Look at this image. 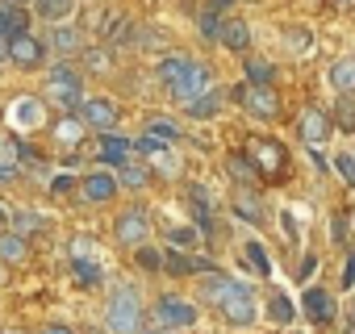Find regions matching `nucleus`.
Wrapping results in <instances>:
<instances>
[{"label": "nucleus", "instance_id": "obj_42", "mask_svg": "<svg viewBox=\"0 0 355 334\" xmlns=\"http://www.w3.org/2000/svg\"><path fill=\"white\" fill-rule=\"evenodd\" d=\"M84 67L88 71H105L109 67V55L105 51H84Z\"/></svg>", "mask_w": 355, "mask_h": 334}, {"label": "nucleus", "instance_id": "obj_1", "mask_svg": "<svg viewBox=\"0 0 355 334\" xmlns=\"http://www.w3.org/2000/svg\"><path fill=\"white\" fill-rule=\"evenodd\" d=\"M105 326L109 334H142V301H138V288L134 284H117L113 297H109V309H105Z\"/></svg>", "mask_w": 355, "mask_h": 334}, {"label": "nucleus", "instance_id": "obj_19", "mask_svg": "<svg viewBox=\"0 0 355 334\" xmlns=\"http://www.w3.org/2000/svg\"><path fill=\"white\" fill-rule=\"evenodd\" d=\"M26 26H30L26 9H17V5H0V34H5V42L17 38V34H30Z\"/></svg>", "mask_w": 355, "mask_h": 334}, {"label": "nucleus", "instance_id": "obj_48", "mask_svg": "<svg viewBox=\"0 0 355 334\" xmlns=\"http://www.w3.org/2000/svg\"><path fill=\"white\" fill-rule=\"evenodd\" d=\"M334 5H355V0H334Z\"/></svg>", "mask_w": 355, "mask_h": 334}, {"label": "nucleus", "instance_id": "obj_27", "mask_svg": "<svg viewBox=\"0 0 355 334\" xmlns=\"http://www.w3.org/2000/svg\"><path fill=\"white\" fill-rule=\"evenodd\" d=\"M0 259H9V263H21L26 259V238L21 234H0Z\"/></svg>", "mask_w": 355, "mask_h": 334}, {"label": "nucleus", "instance_id": "obj_2", "mask_svg": "<svg viewBox=\"0 0 355 334\" xmlns=\"http://www.w3.org/2000/svg\"><path fill=\"white\" fill-rule=\"evenodd\" d=\"M46 96H51L55 105H63V109H80V100H84L80 71H71V63L51 67V76H46Z\"/></svg>", "mask_w": 355, "mask_h": 334}, {"label": "nucleus", "instance_id": "obj_14", "mask_svg": "<svg viewBox=\"0 0 355 334\" xmlns=\"http://www.w3.org/2000/svg\"><path fill=\"white\" fill-rule=\"evenodd\" d=\"M234 288H239V280L226 276V272H205L201 276V301H209V305H222Z\"/></svg>", "mask_w": 355, "mask_h": 334}, {"label": "nucleus", "instance_id": "obj_17", "mask_svg": "<svg viewBox=\"0 0 355 334\" xmlns=\"http://www.w3.org/2000/svg\"><path fill=\"white\" fill-rule=\"evenodd\" d=\"M326 76H330V88H334L338 96H351V92H355V55H347V59H334Z\"/></svg>", "mask_w": 355, "mask_h": 334}, {"label": "nucleus", "instance_id": "obj_32", "mask_svg": "<svg viewBox=\"0 0 355 334\" xmlns=\"http://www.w3.org/2000/svg\"><path fill=\"white\" fill-rule=\"evenodd\" d=\"M134 263H138L142 272H163V255H159L155 247H146V243L134 247Z\"/></svg>", "mask_w": 355, "mask_h": 334}, {"label": "nucleus", "instance_id": "obj_28", "mask_svg": "<svg viewBox=\"0 0 355 334\" xmlns=\"http://www.w3.org/2000/svg\"><path fill=\"white\" fill-rule=\"evenodd\" d=\"M55 138H59L63 146H76V142L84 138V121H80V117H63V121L55 125Z\"/></svg>", "mask_w": 355, "mask_h": 334}, {"label": "nucleus", "instance_id": "obj_8", "mask_svg": "<svg viewBox=\"0 0 355 334\" xmlns=\"http://www.w3.org/2000/svg\"><path fill=\"white\" fill-rule=\"evenodd\" d=\"M80 121L92 125V130H101V134H113V125H117V105L105 100V96H84V100H80Z\"/></svg>", "mask_w": 355, "mask_h": 334}, {"label": "nucleus", "instance_id": "obj_46", "mask_svg": "<svg viewBox=\"0 0 355 334\" xmlns=\"http://www.w3.org/2000/svg\"><path fill=\"white\" fill-rule=\"evenodd\" d=\"M226 5H234V0H214V9H226Z\"/></svg>", "mask_w": 355, "mask_h": 334}, {"label": "nucleus", "instance_id": "obj_43", "mask_svg": "<svg viewBox=\"0 0 355 334\" xmlns=\"http://www.w3.org/2000/svg\"><path fill=\"white\" fill-rule=\"evenodd\" d=\"M51 193H55V197H71V193H76V180H71V176H55V180H51Z\"/></svg>", "mask_w": 355, "mask_h": 334}, {"label": "nucleus", "instance_id": "obj_39", "mask_svg": "<svg viewBox=\"0 0 355 334\" xmlns=\"http://www.w3.org/2000/svg\"><path fill=\"white\" fill-rule=\"evenodd\" d=\"M34 230H46V218H38V213H17L13 234H34Z\"/></svg>", "mask_w": 355, "mask_h": 334}, {"label": "nucleus", "instance_id": "obj_52", "mask_svg": "<svg viewBox=\"0 0 355 334\" xmlns=\"http://www.w3.org/2000/svg\"><path fill=\"white\" fill-rule=\"evenodd\" d=\"M351 267H355V259H351Z\"/></svg>", "mask_w": 355, "mask_h": 334}, {"label": "nucleus", "instance_id": "obj_50", "mask_svg": "<svg viewBox=\"0 0 355 334\" xmlns=\"http://www.w3.org/2000/svg\"><path fill=\"white\" fill-rule=\"evenodd\" d=\"M0 218H5V209H0Z\"/></svg>", "mask_w": 355, "mask_h": 334}, {"label": "nucleus", "instance_id": "obj_23", "mask_svg": "<svg viewBox=\"0 0 355 334\" xmlns=\"http://www.w3.org/2000/svg\"><path fill=\"white\" fill-rule=\"evenodd\" d=\"M71 272L84 280V284H101L105 280V272H101V263L96 259H88L84 251H71Z\"/></svg>", "mask_w": 355, "mask_h": 334}, {"label": "nucleus", "instance_id": "obj_6", "mask_svg": "<svg viewBox=\"0 0 355 334\" xmlns=\"http://www.w3.org/2000/svg\"><path fill=\"white\" fill-rule=\"evenodd\" d=\"M209 88H214V71H209V63H193V59H189L184 76L171 84V96L180 100V105H189L193 96H201V92H209Z\"/></svg>", "mask_w": 355, "mask_h": 334}, {"label": "nucleus", "instance_id": "obj_33", "mask_svg": "<svg viewBox=\"0 0 355 334\" xmlns=\"http://www.w3.org/2000/svg\"><path fill=\"white\" fill-rule=\"evenodd\" d=\"M247 84L268 88V84H272V67H268L263 59H251V63H247Z\"/></svg>", "mask_w": 355, "mask_h": 334}, {"label": "nucleus", "instance_id": "obj_31", "mask_svg": "<svg viewBox=\"0 0 355 334\" xmlns=\"http://www.w3.org/2000/svg\"><path fill=\"white\" fill-rule=\"evenodd\" d=\"M121 184H130V188H142V184H150V172H146V167L142 163H121Z\"/></svg>", "mask_w": 355, "mask_h": 334}, {"label": "nucleus", "instance_id": "obj_16", "mask_svg": "<svg viewBox=\"0 0 355 334\" xmlns=\"http://www.w3.org/2000/svg\"><path fill=\"white\" fill-rule=\"evenodd\" d=\"M117 197V180L109 176V172H92L88 180H84V201L88 205H105V201H113Z\"/></svg>", "mask_w": 355, "mask_h": 334}, {"label": "nucleus", "instance_id": "obj_18", "mask_svg": "<svg viewBox=\"0 0 355 334\" xmlns=\"http://www.w3.org/2000/svg\"><path fill=\"white\" fill-rule=\"evenodd\" d=\"M142 138H150V142H159V146H171L175 138H180V125H175L171 117H146Z\"/></svg>", "mask_w": 355, "mask_h": 334}, {"label": "nucleus", "instance_id": "obj_41", "mask_svg": "<svg viewBox=\"0 0 355 334\" xmlns=\"http://www.w3.org/2000/svg\"><path fill=\"white\" fill-rule=\"evenodd\" d=\"M218 30H222V21H218V9H209V13L201 17V38H214V42H218Z\"/></svg>", "mask_w": 355, "mask_h": 334}, {"label": "nucleus", "instance_id": "obj_9", "mask_svg": "<svg viewBox=\"0 0 355 334\" xmlns=\"http://www.w3.org/2000/svg\"><path fill=\"white\" fill-rule=\"evenodd\" d=\"M218 309L226 313V322H230V326H251V322H255V292L239 280V288H234Z\"/></svg>", "mask_w": 355, "mask_h": 334}, {"label": "nucleus", "instance_id": "obj_24", "mask_svg": "<svg viewBox=\"0 0 355 334\" xmlns=\"http://www.w3.org/2000/svg\"><path fill=\"white\" fill-rule=\"evenodd\" d=\"M234 213H239V218H247V222H263L259 197H255L251 188H239V197H234Z\"/></svg>", "mask_w": 355, "mask_h": 334}, {"label": "nucleus", "instance_id": "obj_36", "mask_svg": "<svg viewBox=\"0 0 355 334\" xmlns=\"http://www.w3.org/2000/svg\"><path fill=\"white\" fill-rule=\"evenodd\" d=\"M334 117H338V130L343 134H355V100H338V109H334Z\"/></svg>", "mask_w": 355, "mask_h": 334}, {"label": "nucleus", "instance_id": "obj_4", "mask_svg": "<svg viewBox=\"0 0 355 334\" xmlns=\"http://www.w3.org/2000/svg\"><path fill=\"white\" fill-rule=\"evenodd\" d=\"M155 322H159V330H189V326H197V309L184 297L163 292L155 301Z\"/></svg>", "mask_w": 355, "mask_h": 334}, {"label": "nucleus", "instance_id": "obj_47", "mask_svg": "<svg viewBox=\"0 0 355 334\" xmlns=\"http://www.w3.org/2000/svg\"><path fill=\"white\" fill-rule=\"evenodd\" d=\"M150 334H175V330H150Z\"/></svg>", "mask_w": 355, "mask_h": 334}, {"label": "nucleus", "instance_id": "obj_22", "mask_svg": "<svg viewBox=\"0 0 355 334\" xmlns=\"http://www.w3.org/2000/svg\"><path fill=\"white\" fill-rule=\"evenodd\" d=\"M218 109H222V96L209 88V92H201V96H193L189 105H184V113L189 117H197V121H205V117H218Z\"/></svg>", "mask_w": 355, "mask_h": 334}, {"label": "nucleus", "instance_id": "obj_13", "mask_svg": "<svg viewBox=\"0 0 355 334\" xmlns=\"http://www.w3.org/2000/svg\"><path fill=\"white\" fill-rule=\"evenodd\" d=\"M163 272H171V276H197V272H214V263H209V259H201V255L167 251V255H163Z\"/></svg>", "mask_w": 355, "mask_h": 334}, {"label": "nucleus", "instance_id": "obj_44", "mask_svg": "<svg viewBox=\"0 0 355 334\" xmlns=\"http://www.w3.org/2000/svg\"><path fill=\"white\" fill-rule=\"evenodd\" d=\"M313 272H318V255H305V259H301V267H297V280L305 284V280H309Z\"/></svg>", "mask_w": 355, "mask_h": 334}, {"label": "nucleus", "instance_id": "obj_29", "mask_svg": "<svg viewBox=\"0 0 355 334\" xmlns=\"http://www.w3.org/2000/svg\"><path fill=\"white\" fill-rule=\"evenodd\" d=\"M38 17H51V21H59V17H67L71 9H76V0H38Z\"/></svg>", "mask_w": 355, "mask_h": 334}, {"label": "nucleus", "instance_id": "obj_3", "mask_svg": "<svg viewBox=\"0 0 355 334\" xmlns=\"http://www.w3.org/2000/svg\"><path fill=\"white\" fill-rule=\"evenodd\" d=\"M243 155L255 163V172H263V176H280L284 167H288V155H284V146H280V142H272V138H263V134H251Z\"/></svg>", "mask_w": 355, "mask_h": 334}, {"label": "nucleus", "instance_id": "obj_5", "mask_svg": "<svg viewBox=\"0 0 355 334\" xmlns=\"http://www.w3.org/2000/svg\"><path fill=\"white\" fill-rule=\"evenodd\" d=\"M234 100H239L251 117H259V121H276V117H280V100H276V92H272V88L239 84V88H234Z\"/></svg>", "mask_w": 355, "mask_h": 334}, {"label": "nucleus", "instance_id": "obj_34", "mask_svg": "<svg viewBox=\"0 0 355 334\" xmlns=\"http://www.w3.org/2000/svg\"><path fill=\"white\" fill-rule=\"evenodd\" d=\"M243 255L251 259V267H255L259 276H272V263H268V251H263L259 243H247V247H243Z\"/></svg>", "mask_w": 355, "mask_h": 334}, {"label": "nucleus", "instance_id": "obj_7", "mask_svg": "<svg viewBox=\"0 0 355 334\" xmlns=\"http://www.w3.org/2000/svg\"><path fill=\"white\" fill-rule=\"evenodd\" d=\"M113 238H117L121 247H142V243L150 238V218H146L142 209H125V213L113 222Z\"/></svg>", "mask_w": 355, "mask_h": 334}, {"label": "nucleus", "instance_id": "obj_15", "mask_svg": "<svg viewBox=\"0 0 355 334\" xmlns=\"http://www.w3.org/2000/svg\"><path fill=\"white\" fill-rule=\"evenodd\" d=\"M305 317L318 322V326H330L334 322V301L326 288H305Z\"/></svg>", "mask_w": 355, "mask_h": 334}, {"label": "nucleus", "instance_id": "obj_10", "mask_svg": "<svg viewBox=\"0 0 355 334\" xmlns=\"http://www.w3.org/2000/svg\"><path fill=\"white\" fill-rule=\"evenodd\" d=\"M5 51H9V59H13L17 67H26V71L42 67V55H46V46H42L34 34H17V38H9Z\"/></svg>", "mask_w": 355, "mask_h": 334}, {"label": "nucleus", "instance_id": "obj_38", "mask_svg": "<svg viewBox=\"0 0 355 334\" xmlns=\"http://www.w3.org/2000/svg\"><path fill=\"white\" fill-rule=\"evenodd\" d=\"M284 42H288V46H293V51L301 55V51H309V46H313V30H309V26H305V30H301V26H293Z\"/></svg>", "mask_w": 355, "mask_h": 334}, {"label": "nucleus", "instance_id": "obj_26", "mask_svg": "<svg viewBox=\"0 0 355 334\" xmlns=\"http://www.w3.org/2000/svg\"><path fill=\"white\" fill-rule=\"evenodd\" d=\"M184 67H189V55H167V59L159 63V80H163V84L171 88L175 80H180V76H184Z\"/></svg>", "mask_w": 355, "mask_h": 334}, {"label": "nucleus", "instance_id": "obj_51", "mask_svg": "<svg viewBox=\"0 0 355 334\" xmlns=\"http://www.w3.org/2000/svg\"><path fill=\"white\" fill-rule=\"evenodd\" d=\"M0 42H5V34H0Z\"/></svg>", "mask_w": 355, "mask_h": 334}, {"label": "nucleus", "instance_id": "obj_45", "mask_svg": "<svg viewBox=\"0 0 355 334\" xmlns=\"http://www.w3.org/2000/svg\"><path fill=\"white\" fill-rule=\"evenodd\" d=\"M38 334H71V330H67V326H42Z\"/></svg>", "mask_w": 355, "mask_h": 334}, {"label": "nucleus", "instance_id": "obj_35", "mask_svg": "<svg viewBox=\"0 0 355 334\" xmlns=\"http://www.w3.org/2000/svg\"><path fill=\"white\" fill-rule=\"evenodd\" d=\"M55 51H63V55H76L80 51V30H55Z\"/></svg>", "mask_w": 355, "mask_h": 334}, {"label": "nucleus", "instance_id": "obj_30", "mask_svg": "<svg viewBox=\"0 0 355 334\" xmlns=\"http://www.w3.org/2000/svg\"><path fill=\"white\" fill-rule=\"evenodd\" d=\"M226 167H230V176H234V180L255 184V163H251L247 155H230V163H226Z\"/></svg>", "mask_w": 355, "mask_h": 334}, {"label": "nucleus", "instance_id": "obj_11", "mask_svg": "<svg viewBox=\"0 0 355 334\" xmlns=\"http://www.w3.org/2000/svg\"><path fill=\"white\" fill-rule=\"evenodd\" d=\"M297 134H301L309 146H322V142L330 138V117H326L322 109L305 105V109H301V117H297Z\"/></svg>", "mask_w": 355, "mask_h": 334}, {"label": "nucleus", "instance_id": "obj_49", "mask_svg": "<svg viewBox=\"0 0 355 334\" xmlns=\"http://www.w3.org/2000/svg\"><path fill=\"white\" fill-rule=\"evenodd\" d=\"M351 322H355V301H351Z\"/></svg>", "mask_w": 355, "mask_h": 334}, {"label": "nucleus", "instance_id": "obj_37", "mask_svg": "<svg viewBox=\"0 0 355 334\" xmlns=\"http://www.w3.org/2000/svg\"><path fill=\"white\" fill-rule=\"evenodd\" d=\"M167 243H171L175 251H189V247H197V230H189V226H175V230L167 234Z\"/></svg>", "mask_w": 355, "mask_h": 334}, {"label": "nucleus", "instance_id": "obj_21", "mask_svg": "<svg viewBox=\"0 0 355 334\" xmlns=\"http://www.w3.org/2000/svg\"><path fill=\"white\" fill-rule=\"evenodd\" d=\"M218 42H222L226 51H247V46H251V30H247V21H226V26L218 30Z\"/></svg>", "mask_w": 355, "mask_h": 334}, {"label": "nucleus", "instance_id": "obj_40", "mask_svg": "<svg viewBox=\"0 0 355 334\" xmlns=\"http://www.w3.org/2000/svg\"><path fill=\"white\" fill-rule=\"evenodd\" d=\"M330 167H334V172L355 188V159H351V155H334V163H330Z\"/></svg>", "mask_w": 355, "mask_h": 334}, {"label": "nucleus", "instance_id": "obj_12", "mask_svg": "<svg viewBox=\"0 0 355 334\" xmlns=\"http://www.w3.org/2000/svg\"><path fill=\"white\" fill-rule=\"evenodd\" d=\"M134 150H138L146 163H155L159 172H167V176L180 172V159L171 155V146H159V142H150V138H138V146H134Z\"/></svg>", "mask_w": 355, "mask_h": 334}, {"label": "nucleus", "instance_id": "obj_25", "mask_svg": "<svg viewBox=\"0 0 355 334\" xmlns=\"http://www.w3.org/2000/svg\"><path fill=\"white\" fill-rule=\"evenodd\" d=\"M293 313H297V309H293V301L276 288V292H272V301H268V317H272L276 326H288V322H293Z\"/></svg>", "mask_w": 355, "mask_h": 334}, {"label": "nucleus", "instance_id": "obj_20", "mask_svg": "<svg viewBox=\"0 0 355 334\" xmlns=\"http://www.w3.org/2000/svg\"><path fill=\"white\" fill-rule=\"evenodd\" d=\"M130 150H134V142H125V138H117V134H105V142H101V163H105V167H121V163L130 159Z\"/></svg>", "mask_w": 355, "mask_h": 334}]
</instances>
